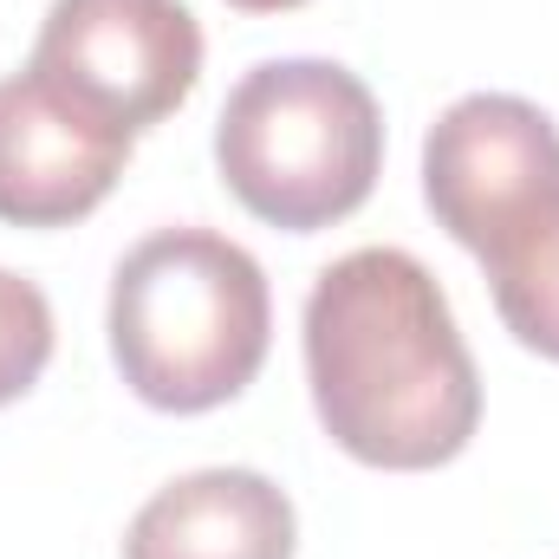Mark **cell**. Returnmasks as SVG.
Wrapping results in <instances>:
<instances>
[{
  "label": "cell",
  "instance_id": "3957f363",
  "mask_svg": "<svg viewBox=\"0 0 559 559\" xmlns=\"http://www.w3.org/2000/svg\"><path fill=\"white\" fill-rule=\"evenodd\" d=\"M215 163L254 222L319 235L371 202L384 169V111L338 59H267L228 92Z\"/></svg>",
  "mask_w": 559,
  "mask_h": 559
},
{
  "label": "cell",
  "instance_id": "277c9868",
  "mask_svg": "<svg viewBox=\"0 0 559 559\" xmlns=\"http://www.w3.org/2000/svg\"><path fill=\"white\" fill-rule=\"evenodd\" d=\"M423 195L481 267H501L559 215V124L514 92L455 98L423 138Z\"/></svg>",
  "mask_w": 559,
  "mask_h": 559
},
{
  "label": "cell",
  "instance_id": "52a82bcc",
  "mask_svg": "<svg viewBox=\"0 0 559 559\" xmlns=\"http://www.w3.org/2000/svg\"><path fill=\"white\" fill-rule=\"evenodd\" d=\"M299 521L261 468H195L138 508L124 559H293Z\"/></svg>",
  "mask_w": 559,
  "mask_h": 559
},
{
  "label": "cell",
  "instance_id": "6da1fadb",
  "mask_svg": "<svg viewBox=\"0 0 559 559\" xmlns=\"http://www.w3.org/2000/svg\"><path fill=\"white\" fill-rule=\"evenodd\" d=\"M306 384L325 436L391 475L455 462L481 429V371L449 293L404 248H352L306 293Z\"/></svg>",
  "mask_w": 559,
  "mask_h": 559
},
{
  "label": "cell",
  "instance_id": "30bf717a",
  "mask_svg": "<svg viewBox=\"0 0 559 559\" xmlns=\"http://www.w3.org/2000/svg\"><path fill=\"white\" fill-rule=\"evenodd\" d=\"M228 7H241V13H293L306 0H228Z\"/></svg>",
  "mask_w": 559,
  "mask_h": 559
},
{
  "label": "cell",
  "instance_id": "7a4b0ae2",
  "mask_svg": "<svg viewBox=\"0 0 559 559\" xmlns=\"http://www.w3.org/2000/svg\"><path fill=\"white\" fill-rule=\"evenodd\" d=\"M111 358L150 411L202 417L235 404L274 338L261 261L215 228H156L111 274Z\"/></svg>",
  "mask_w": 559,
  "mask_h": 559
},
{
  "label": "cell",
  "instance_id": "ba28073f",
  "mask_svg": "<svg viewBox=\"0 0 559 559\" xmlns=\"http://www.w3.org/2000/svg\"><path fill=\"white\" fill-rule=\"evenodd\" d=\"M488 286H495L501 325H508L527 352L559 358V215L521 248V254H508L501 267H488Z\"/></svg>",
  "mask_w": 559,
  "mask_h": 559
},
{
  "label": "cell",
  "instance_id": "8992f818",
  "mask_svg": "<svg viewBox=\"0 0 559 559\" xmlns=\"http://www.w3.org/2000/svg\"><path fill=\"white\" fill-rule=\"evenodd\" d=\"M131 131L85 111L39 72L0 79V222L72 228L124 176Z\"/></svg>",
  "mask_w": 559,
  "mask_h": 559
},
{
  "label": "cell",
  "instance_id": "5b68a950",
  "mask_svg": "<svg viewBox=\"0 0 559 559\" xmlns=\"http://www.w3.org/2000/svg\"><path fill=\"white\" fill-rule=\"evenodd\" d=\"M26 72L138 138L195 92L202 26L182 0H52Z\"/></svg>",
  "mask_w": 559,
  "mask_h": 559
},
{
  "label": "cell",
  "instance_id": "9c48e42d",
  "mask_svg": "<svg viewBox=\"0 0 559 559\" xmlns=\"http://www.w3.org/2000/svg\"><path fill=\"white\" fill-rule=\"evenodd\" d=\"M52 358V306L26 274L0 267V404L26 397Z\"/></svg>",
  "mask_w": 559,
  "mask_h": 559
}]
</instances>
